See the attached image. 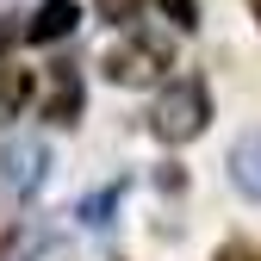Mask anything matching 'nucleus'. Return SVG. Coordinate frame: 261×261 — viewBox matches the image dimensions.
<instances>
[{"instance_id":"f257e3e1","label":"nucleus","mask_w":261,"mask_h":261,"mask_svg":"<svg viewBox=\"0 0 261 261\" xmlns=\"http://www.w3.org/2000/svg\"><path fill=\"white\" fill-rule=\"evenodd\" d=\"M205 124H212V93H205L199 75L168 81V87H162V100L149 106V130H155L162 143H193Z\"/></svg>"},{"instance_id":"f03ea898","label":"nucleus","mask_w":261,"mask_h":261,"mask_svg":"<svg viewBox=\"0 0 261 261\" xmlns=\"http://www.w3.org/2000/svg\"><path fill=\"white\" fill-rule=\"evenodd\" d=\"M149 62H168V44H162V38H137V44L106 50V56H100V69H106V81H118V87H137V81L155 75Z\"/></svg>"},{"instance_id":"7ed1b4c3","label":"nucleus","mask_w":261,"mask_h":261,"mask_svg":"<svg viewBox=\"0 0 261 261\" xmlns=\"http://www.w3.org/2000/svg\"><path fill=\"white\" fill-rule=\"evenodd\" d=\"M44 168H50V149H44V143H31V137H19V143L0 149V180H7L13 193H38Z\"/></svg>"},{"instance_id":"20e7f679","label":"nucleus","mask_w":261,"mask_h":261,"mask_svg":"<svg viewBox=\"0 0 261 261\" xmlns=\"http://www.w3.org/2000/svg\"><path fill=\"white\" fill-rule=\"evenodd\" d=\"M44 118H50V124H75V118H81V69H75V62H50Z\"/></svg>"},{"instance_id":"39448f33","label":"nucleus","mask_w":261,"mask_h":261,"mask_svg":"<svg viewBox=\"0 0 261 261\" xmlns=\"http://www.w3.org/2000/svg\"><path fill=\"white\" fill-rule=\"evenodd\" d=\"M75 25H81V7H75V0H44V7L31 13L25 38H31V44H62Z\"/></svg>"},{"instance_id":"423d86ee","label":"nucleus","mask_w":261,"mask_h":261,"mask_svg":"<svg viewBox=\"0 0 261 261\" xmlns=\"http://www.w3.org/2000/svg\"><path fill=\"white\" fill-rule=\"evenodd\" d=\"M230 180L249 193V199H261V124L237 137V149H230Z\"/></svg>"},{"instance_id":"0eeeda50","label":"nucleus","mask_w":261,"mask_h":261,"mask_svg":"<svg viewBox=\"0 0 261 261\" xmlns=\"http://www.w3.org/2000/svg\"><path fill=\"white\" fill-rule=\"evenodd\" d=\"M25 100H31V69H7L0 62V118H19Z\"/></svg>"},{"instance_id":"6e6552de","label":"nucleus","mask_w":261,"mask_h":261,"mask_svg":"<svg viewBox=\"0 0 261 261\" xmlns=\"http://www.w3.org/2000/svg\"><path fill=\"white\" fill-rule=\"evenodd\" d=\"M118 193H124V187H106V193H87V199H81V218H87V224H106V218H112V205H118Z\"/></svg>"},{"instance_id":"1a4fd4ad","label":"nucleus","mask_w":261,"mask_h":261,"mask_svg":"<svg viewBox=\"0 0 261 261\" xmlns=\"http://www.w3.org/2000/svg\"><path fill=\"white\" fill-rule=\"evenodd\" d=\"M93 7H100V19H106V25H130L143 0H93Z\"/></svg>"},{"instance_id":"9d476101","label":"nucleus","mask_w":261,"mask_h":261,"mask_svg":"<svg viewBox=\"0 0 261 261\" xmlns=\"http://www.w3.org/2000/svg\"><path fill=\"white\" fill-rule=\"evenodd\" d=\"M162 13H168L180 31H193V25H199V7H193V0H162Z\"/></svg>"},{"instance_id":"9b49d317","label":"nucleus","mask_w":261,"mask_h":261,"mask_svg":"<svg viewBox=\"0 0 261 261\" xmlns=\"http://www.w3.org/2000/svg\"><path fill=\"white\" fill-rule=\"evenodd\" d=\"M218 261H261V249L237 237V243H224V249H218Z\"/></svg>"},{"instance_id":"f8f14e48","label":"nucleus","mask_w":261,"mask_h":261,"mask_svg":"<svg viewBox=\"0 0 261 261\" xmlns=\"http://www.w3.org/2000/svg\"><path fill=\"white\" fill-rule=\"evenodd\" d=\"M19 38H25V25H7V19H0V56H7V50H13Z\"/></svg>"},{"instance_id":"ddd939ff","label":"nucleus","mask_w":261,"mask_h":261,"mask_svg":"<svg viewBox=\"0 0 261 261\" xmlns=\"http://www.w3.org/2000/svg\"><path fill=\"white\" fill-rule=\"evenodd\" d=\"M249 7H255V13H261V0H249Z\"/></svg>"}]
</instances>
